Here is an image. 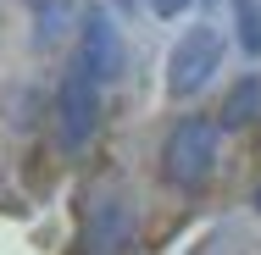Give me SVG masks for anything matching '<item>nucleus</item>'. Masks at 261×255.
<instances>
[{"label": "nucleus", "instance_id": "9", "mask_svg": "<svg viewBox=\"0 0 261 255\" xmlns=\"http://www.w3.org/2000/svg\"><path fill=\"white\" fill-rule=\"evenodd\" d=\"M256 205H261V189H256Z\"/></svg>", "mask_w": 261, "mask_h": 255}, {"label": "nucleus", "instance_id": "1", "mask_svg": "<svg viewBox=\"0 0 261 255\" xmlns=\"http://www.w3.org/2000/svg\"><path fill=\"white\" fill-rule=\"evenodd\" d=\"M100 95H106V83L72 61V72L61 78V95H56V133H61V150H84V145H89L95 122H100Z\"/></svg>", "mask_w": 261, "mask_h": 255}, {"label": "nucleus", "instance_id": "4", "mask_svg": "<svg viewBox=\"0 0 261 255\" xmlns=\"http://www.w3.org/2000/svg\"><path fill=\"white\" fill-rule=\"evenodd\" d=\"M134 250V211L117 194H100L84 216V255H128Z\"/></svg>", "mask_w": 261, "mask_h": 255}, {"label": "nucleus", "instance_id": "2", "mask_svg": "<svg viewBox=\"0 0 261 255\" xmlns=\"http://www.w3.org/2000/svg\"><path fill=\"white\" fill-rule=\"evenodd\" d=\"M211 161H217V128H211L206 117H184V122L167 133V155H161L167 178H172L178 189H200L211 178Z\"/></svg>", "mask_w": 261, "mask_h": 255}, {"label": "nucleus", "instance_id": "8", "mask_svg": "<svg viewBox=\"0 0 261 255\" xmlns=\"http://www.w3.org/2000/svg\"><path fill=\"white\" fill-rule=\"evenodd\" d=\"M150 6H156V17H178V11L189 6V0H150Z\"/></svg>", "mask_w": 261, "mask_h": 255}, {"label": "nucleus", "instance_id": "6", "mask_svg": "<svg viewBox=\"0 0 261 255\" xmlns=\"http://www.w3.org/2000/svg\"><path fill=\"white\" fill-rule=\"evenodd\" d=\"M233 22H239L245 55H261V0H233Z\"/></svg>", "mask_w": 261, "mask_h": 255}, {"label": "nucleus", "instance_id": "7", "mask_svg": "<svg viewBox=\"0 0 261 255\" xmlns=\"http://www.w3.org/2000/svg\"><path fill=\"white\" fill-rule=\"evenodd\" d=\"M256 100H261V83H256V78H245V83L228 95V105H222V128H239L245 111H256Z\"/></svg>", "mask_w": 261, "mask_h": 255}, {"label": "nucleus", "instance_id": "5", "mask_svg": "<svg viewBox=\"0 0 261 255\" xmlns=\"http://www.w3.org/2000/svg\"><path fill=\"white\" fill-rule=\"evenodd\" d=\"M84 72H95L100 83H111L117 72H122V39H117V22H111V11L95 6L89 17H84V34H78V55H72Z\"/></svg>", "mask_w": 261, "mask_h": 255}, {"label": "nucleus", "instance_id": "3", "mask_svg": "<svg viewBox=\"0 0 261 255\" xmlns=\"http://www.w3.org/2000/svg\"><path fill=\"white\" fill-rule=\"evenodd\" d=\"M217 61H222V34L217 28H189L184 39H178V50L167 61V89L178 95V100H189V95H200L206 89V78L217 72Z\"/></svg>", "mask_w": 261, "mask_h": 255}]
</instances>
